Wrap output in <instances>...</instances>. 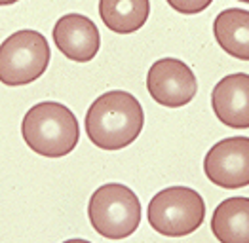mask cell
I'll list each match as a JSON object with an SVG mask.
<instances>
[{"label": "cell", "mask_w": 249, "mask_h": 243, "mask_svg": "<svg viewBox=\"0 0 249 243\" xmlns=\"http://www.w3.org/2000/svg\"><path fill=\"white\" fill-rule=\"evenodd\" d=\"M21 135L27 146L46 158L71 154L80 139V125L71 108L55 101H44L27 110Z\"/></svg>", "instance_id": "obj_2"}, {"label": "cell", "mask_w": 249, "mask_h": 243, "mask_svg": "<svg viewBox=\"0 0 249 243\" xmlns=\"http://www.w3.org/2000/svg\"><path fill=\"white\" fill-rule=\"evenodd\" d=\"M146 217L158 234L167 238H183L204 224L206 202L188 186H169L150 200Z\"/></svg>", "instance_id": "obj_4"}, {"label": "cell", "mask_w": 249, "mask_h": 243, "mask_svg": "<svg viewBox=\"0 0 249 243\" xmlns=\"http://www.w3.org/2000/svg\"><path fill=\"white\" fill-rule=\"evenodd\" d=\"M63 243H91V242H88V240H67V242Z\"/></svg>", "instance_id": "obj_14"}, {"label": "cell", "mask_w": 249, "mask_h": 243, "mask_svg": "<svg viewBox=\"0 0 249 243\" xmlns=\"http://www.w3.org/2000/svg\"><path fill=\"white\" fill-rule=\"evenodd\" d=\"M211 0H204V2H194V4H181V2H173L169 0V6L179 10V12H187V14H194V12H200V10H206Z\"/></svg>", "instance_id": "obj_13"}, {"label": "cell", "mask_w": 249, "mask_h": 243, "mask_svg": "<svg viewBox=\"0 0 249 243\" xmlns=\"http://www.w3.org/2000/svg\"><path fill=\"white\" fill-rule=\"evenodd\" d=\"M84 123L89 141L95 146L103 150H120L141 135L145 112L131 93L114 89L91 103Z\"/></svg>", "instance_id": "obj_1"}, {"label": "cell", "mask_w": 249, "mask_h": 243, "mask_svg": "<svg viewBox=\"0 0 249 243\" xmlns=\"http://www.w3.org/2000/svg\"><path fill=\"white\" fill-rule=\"evenodd\" d=\"M141 202L125 184L108 182L99 186L88 205V217L93 230L108 240L129 238L141 224Z\"/></svg>", "instance_id": "obj_3"}, {"label": "cell", "mask_w": 249, "mask_h": 243, "mask_svg": "<svg viewBox=\"0 0 249 243\" xmlns=\"http://www.w3.org/2000/svg\"><path fill=\"white\" fill-rule=\"evenodd\" d=\"M211 106L221 123L236 129H248L249 74L234 72L221 78L211 91Z\"/></svg>", "instance_id": "obj_9"}, {"label": "cell", "mask_w": 249, "mask_h": 243, "mask_svg": "<svg viewBox=\"0 0 249 243\" xmlns=\"http://www.w3.org/2000/svg\"><path fill=\"white\" fill-rule=\"evenodd\" d=\"M204 173L221 188H244L249 184V137H229L209 148Z\"/></svg>", "instance_id": "obj_7"}, {"label": "cell", "mask_w": 249, "mask_h": 243, "mask_svg": "<svg viewBox=\"0 0 249 243\" xmlns=\"http://www.w3.org/2000/svg\"><path fill=\"white\" fill-rule=\"evenodd\" d=\"M146 89L158 104L181 108L196 97L198 80L187 63L175 57H164L148 69Z\"/></svg>", "instance_id": "obj_6"}, {"label": "cell", "mask_w": 249, "mask_h": 243, "mask_svg": "<svg viewBox=\"0 0 249 243\" xmlns=\"http://www.w3.org/2000/svg\"><path fill=\"white\" fill-rule=\"evenodd\" d=\"M150 2L146 0H103L99 2V16L103 23L118 35L139 31L148 19Z\"/></svg>", "instance_id": "obj_12"}, {"label": "cell", "mask_w": 249, "mask_h": 243, "mask_svg": "<svg viewBox=\"0 0 249 243\" xmlns=\"http://www.w3.org/2000/svg\"><path fill=\"white\" fill-rule=\"evenodd\" d=\"M53 42L67 59L88 63L97 55L101 36L89 17L82 14H67L53 27Z\"/></svg>", "instance_id": "obj_8"}, {"label": "cell", "mask_w": 249, "mask_h": 243, "mask_svg": "<svg viewBox=\"0 0 249 243\" xmlns=\"http://www.w3.org/2000/svg\"><path fill=\"white\" fill-rule=\"evenodd\" d=\"M211 232L221 243H249V198L221 202L211 217Z\"/></svg>", "instance_id": "obj_10"}, {"label": "cell", "mask_w": 249, "mask_h": 243, "mask_svg": "<svg viewBox=\"0 0 249 243\" xmlns=\"http://www.w3.org/2000/svg\"><path fill=\"white\" fill-rule=\"evenodd\" d=\"M213 35L217 44L229 55L249 61V12L242 8L223 10L213 21Z\"/></svg>", "instance_id": "obj_11"}, {"label": "cell", "mask_w": 249, "mask_h": 243, "mask_svg": "<svg viewBox=\"0 0 249 243\" xmlns=\"http://www.w3.org/2000/svg\"><path fill=\"white\" fill-rule=\"evenodd\" d=\"M52 59L48 40L42 33L18 31L0 44V82L25 86L38 80Z\"/></svg>", "instance_id": "obj_5"}]
</instances>
